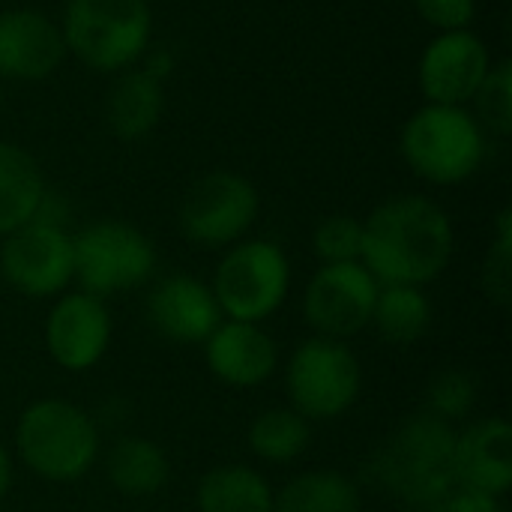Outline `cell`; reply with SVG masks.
Listing matches in <instances>:
<instances>
[{
  "label": "cell",
  "mask_w": 512,
  "mask_h": 512,
  "mask_svg": "<svg viewBox=\"0 0 512 512\" xmlns=\"http://www.w3.org/2000/svg\"><path fill=\"white\" fill-rule=\"evenodd\" d=\"M456 231L429 195H396L363 219L360 264L378 285H432L453 261Z\"/></svg>",
  "instance_id": "cell-1"
},
{
  "label": "cell",
  "mask_w": 512,
  "mask_h": 512,
  "mask_svg": "<svg viewBox=\"0 0 512 512\" xmlns=\"http://www.w3.org/2000/svg\"><path fill=\"white\" fill-rule=\"evenodd\" d=\"M456 426L432 417H408L369 459V477L411 512L432 510L456 489Z\"/></svg>",
  "instance_id": "cell-2"
},
{
  "label": "cell",
  "mask_w": 512,
  "mask_h": 512,
  "mask_svg": "<svg viewBox=\"0 0 512 512\" xmlns=\"http://www.w3.org/2000/svg\"><path fill=\"white\" fill-rule=\"evenodd\" d=\"M15 459L45 483H75L102 456V432L90 411L69 399H36L15 423Z\"/></svg>",
  "instance_id": "cell-3"
},
{
  "label": "cell",
  "mask_w": 512,
  "mask_h": 512,
  "mask_svg": "<svg viewBox=\"0 0 512 512\" xmlns=\"http://www.w3.org/2000/svg\"><path fill=\"white\" fill-rule=\"evenodd\" d=\"M405 165L432 186H459L471 180L489 153V135L465 105L417 108L399 138Z\"/></svg>",
  "instance_id": "cell-4"
},
{
  "label": "cell",
  "mask_w": 512,
  "mask_h": 512,
  "mask_svg": "<svg viewBox=\"0 0 512 512\" xmlns=\"http://www.w3.org/2000/svg\"><path fill=\"white\" fill-rule=\"evenodd\" d=\"M60 33L87 69L123 72L150 48L153 12L147 0H69Z\"/></svg>",
  "instance_id": "cell-5"
},
{
  "label": "cell",
  "mask_w": 512,
  "mask_h": 512,
  "mask_svg": "<svg viewBox=\"0 0 512 512\" xmlns=\"http://www.w3.org/2000/svg\"><path fill=\"white\" fill-rule=\"evenodd\" d=\"M210 291L222 309V318L264 324L291 294V261L279 243L243 237L225 249L213 270Z\"/></svg>",
  "instance_id": "cell-6"
},
{
  "label": "cell",
  "mask_w": 512,
  "mask_h": 512,
  "mask_svg": "<svg viewBox=\"0 0 512 512\" xmlns=\"http://www.w3.org/2000/svg\"><path fill=\"white\" fill-rule=\"evenodd\" d=\"M288 408L309 423L345 417L363 393V363L348 342L312 336L294 348L285 366Z\"/></svg>",
  "instance_id": "cell-7"
},
{
  "label": "cell",
  "mask_w": 512,
  "mask_h": 512,
  "mask_svg": "<svg viewBox=\"0 0 512 512\" xmlns=\"http://www.w3.org/2000/svg\"><path fill=\"white\" fill-rule=\"evenodd\" d=\"M72 246L78 291L99 300L135 291L156 273L153 240L141 228L120 219H102L81 228L72 234Z\"/></svg>",
  "instance_id": "cell-8"
},
{
  "label": "cell",
  "mask_w": 512,
  "mask_h": 512,
  "mask_svg": "<svg viewBox=\"0 0 512 512\" xmlns=\"http://www.w3.org/2000/svg\"><path fill=\"white\" fill-rule=\"evenodd\" d=\"M261 213L258 189L237 171H210L198 177L177 207L180 234L204 249L240 243Z\"/></svg>",
  "instance_id": "cell-9"
},
{
  "label": "cell",
  "mask_w": 512,
  "mask_h": 512,
  "mask_svg": "<svg viewBox=\"0 0 512 512\" xmlns=\"http://www.w3.org/2000/svg\"><path fill=\"white\" fill-rule=\"evenodd\" d=\"M0 276L21 297H60L75 282V246L66 225L33 219L0 243Z\"/></svg>",
  "instance_id": "cell-10"
},
{
  "label": "cell",
  "mask_w": 512,
  "mask_h": 512,
  "mask_svg": "<svg viewBox=\"0 0 512 512\" xmlns=\"http://www.w3.org/2000/svg\"><path fill=\"white\" fill-rule=\"evenodd\" d=\"M378 279L360 264H321L303 291V318L315 336L348 342L372 324Z\"/></svg>",
  "instance_id": "cell-11"
},
{
  "label": "cell",
  "mask_w": 512,
  "mask_h": 512,
  "mask_svg": "<svg viewBox=\"0 0 512 512\" xmlns=\"http://www.w3.org/2000/svg\"><path fill=\"white\" fill-rule=\"evenodd\" d=\"M111 333L114 321L105 300L84 291H63L45 315L42 342L57 369L81 375L102 363Z\"/></svg>",
  "instance_id": "cell-12"
},
{
  "label": "cell",
  "mask_w": 512,
  "mask_h": 512,
  "mask_svg": "<svg viewBox=\"0 0 512 512\" xmlns=\"http://www.w3.org/2000/svg\"><path fill=\"white\" fill-rule=\"evenodd\" d=\"M492 69L489 45L468 27L438 33L420 57V90L435 105H468Z\"/></svg>",
  "instance_id": "cell-13"
},
{
  "label": "cell",
  "mask_w": 512,
  "mask_h": 512,
  "mask_svg": "<svg viewBox=\"0 0 512 512\" xmlns=\"http://www.w3.org/2000/svg\"><path fill=\"white\" fill-rule=\"evenodd\" d=\"M150 327L174 345H204L207 336L222 324V309L207 282L174 273L153 285L147 297Z\"/></svg>",
  "instance_id": "cell-14"
},
{
  "label": "cell",
  "mask_w": 512,
  "mask_h": 512,
  "mask_svg": "<svg viewBox=\"0 0 512 512\" xmlns=\"http://www.w3.org/2000/svg\"><path fill=\"white\" fill-rule=\"evenodd\" d=\"M66 60V42L60 24L39 9H3L0 12V78L6 81H42Z\"/></svg>",
  "instance_id": "cell-15"
},
{
  "label": "cell",
  "mask_w": 512,
  "mask_h": 512,
  "mask_svg": "<svg viewBox=\"0 0 512 512\" xmlns=\"http://www.w3.org/2000/svg\"><path fill=\"white\" fill-rule=\"evenodd\" d=\"M204 360L210 375L225 387L252 390L276 375L279 345L264 324L222 318V324L204 342Z\"/></svg>",
  "instance_id": "cell-16"
},
{
  "label": "cell",
  "mask_w": 512,
  "mask_h": 512,
  "mask_svg": "<svg viewBox=\"0 0 512 512\" xmlns=\"http://www.w3.org/2000/svg\"><path fill=\"white\" fill-rule=\"evenodd\" d=\"M456 486L507 498L512 489V426L504 417H486L456 432Z\"/></svg>",
  "instance_id": "cell-17"
},
{
  "label": "cell",
  "mask_w": 512,
  "mask_h": 512,
  "mask_svg": "<svg viewBox=\"0 0 512 512\" xmlns=\"http://www.w3.org/2000/svg\"><path fill=\"white\" fill-rule=\"evenodd\" d=\"M105 477L123 498H153L171 480V459L156 441L144 435H123L105 453Z\"/></svg>",
  "instance_id": "cell-18"
},
{
  "label": "cell",
  "mask_w": 512,
  "mask_h": 512,
  "mask_svg": "<svg viewBox=\"0 0 512 512\" xmlns=\"http://www.w3.org/2000/svg\"><path fill=\"white\" fill-rule=\"evenodd\" d=\"M162 117V81L144 69H123L105 99V123L120 141H138Z\"/></svg>",
  "instance_id": "cell-19"
},
{
  "label": "cell",
  "mask_w": 512,
  "mask_h": 512,
  "mask_svg": "<svg viewBox=\"0 0 512 512\" xmlns=\"http://www.w3.org/2000/svg\"><path fill=\"white\" fill-rule=\"evenodd\" d=\"M45 192L39 162L24 147L0 141V240L36 219Z\"/></svg>",
  "instance_id": "cell-20"
},
{
  "label": "cell",
  "mask_w": 512,
  "mask_h": 512,
  "mask_svg": "<svg viewBox=\"0 0 512 512\" xmlns=\"http://www.w3.org/2000/svg\"><path fill=\"white\" fill-rule=\"evenodd\" d=\"M270 480L249 465H216L195 486L198 512H273Z\"/></svg>",
  "instance_id": "cell-21"
},
{
  "label": "cell",
  "mask_w": 512,
  "mask_h": 512,
  "mask_svg": "<svg viewBox=\"0 0 512 512\" xmlns=\"http://www.w3.org/2000/svg\"><path fill=\"white\" fill-rule=\"evenodd\" d=\"M273 512H363V489L342 471H303L276 492Z\"/></svg>",
  "instance_id": "cell-22"
},
{
  "label": "cell",
  "mask_w": 512,
  "mask_h": 512,
  "mask_svg": "<svg viewBox=\"0 0 512 512\" xmlns=\"http://www.w3.org/2000/svg\"><path fill=\"white\" fill-rule=\"evenodd\" d=\"M369 327L390 345H417L432 327V300L414 285H381Z\"/></svg>",
  "instance_id": "cell-23"
},
{
  "label": "cell",
  "mask_w": 512,
  "mask_h": 512,
  "mask_svg": "<svg viewBox=\"0 0 512 512\" xmlns=\"http://www.w3.org/2000/svg\"><path fill=\"white\" fill-rule=\"evenodd\" d=\"M246 441L258 462L291 465L309 450L312 423L303 420L294 408H267L252 420Z\"/></svg>",
  "instance_id": "cell-24"
},
{
  "label": "cell",
  "mask_w": 512,
  "mask_h": 512,
  "mask_svg": "<svg viewBox=\"0 0 512 512\" xmlns=\"http://www.w3.org/2000/svg\"><path fill=\"white\" fill-rule=\"evenodd\" d=\"M480 288L483 297L498 306L510 309L512 303V210L504 207L495 219V237L480 267Z\"/></svg>",
  "instance_id": "cell-25"
},
{
  "label": "cell",
  "mask_w": 512,
  "mask_h": 512,
  "mask_svg": "<svg viewBox=\"0 0 512 512\" xmlns=\"http://www.w3.org/2000/svg\"><path fill=\"white\" fill-rule=\"evenodd\" d=\"M474 108L471 111L477 117V123L483 126V132L507 138L512 132V63L501 60L492 63L489 75L483 78L480 90L474 93Z\"/></svg>",
  "instance_id": "cell-26"
},
{
  "label": "cell",
  "mask_w": 512,
  "mask_h": 512,
  "mask_svg": "<svg viewBox=\"0 0 512 512\" xmlns=\"http://www.w3.org/2000/svg\"><path fill=\"white\" fill-rule=\"evenodd\" d=\"M312 252L321 264L360 261L363 252V219L348 213H333L321 219L312 231Z\"/></svg>",
  "instance_id": "cell-27"
},
{
  "label": "cell",
  "mask_w": 512,
  "mask_h": 512,
  "mask_svg": "<svg viewBox=\"0 0 512 512\" xmlns=\"http://www.w3.org/2000/svg\"><path fill=\"white\" fill-rule=\"evenodd\" d=\"M474 405H477V384L462 369L438 372L426 390V414H432L450 426L471 417Z\"/></svg>",
  "instance_id": "cell-28"
},
{
  "label": "cell",
  "mask_w": 512,
  "mask_h": 512,
  "mask_svg": "<svg viewBox=\"0 0 512 512\" xmlns=\"http://www.w3.org/2000/svg\"><path fill=\"white\" fill-rule=\"evenodd\" d=\"M414 6L438 33L468 30L477 15V0H414Z\"/></svg>",
  "instance_id": "cell-29"
},
{
  "label": "cell",
  "mask_w": 512,
  "mask_h": 512,
  "mask_svg": "<svg viewBox=\"0 0 512 512\" xmlns=\"http://www.w3.org/2000/svg\"><path fill=\"white\" fill-rule=\"evenodd\" d=\"M423 512H507L504 510V498L489 495V492H477V489H465L456 486L441 504H435L432 510Z\"/></svg>",
  "instance_id": "cell-30"
},
{
  "label": "cell",
  "mask_w": 512,
  "mask_h": 512,
  "mask_svg": "<svg viewBox=\"0 0 512 512\" xmlns=\"http://www.w3.org/2000/svg\"><path fill=\"white\" fill-rule=\"evenodd\" d=\"M12 480H15V462H12V453L6 450V444L0 441V504L6 501V495L12 489Z\"/></svg>",
  "instance_id": "cell-31"
},
{
  "label": "cell",
  "mask_w": 512,
  "mask_h": 512,
  "mask_svg": "<svg viewBox=\"0 0 512 512\" xmlns=\"http://www.w3.org/2000/svg\"><path fill=\"white\" fill-rule=\"evenodd\" d=\"M171 63H174V57L168 54V51H153L150 54V60H147V66H144V72H150L156 81H165V75H168V69H171Z\"/></svg>",
  "instance_id": "cell-32"
},
{
  "label": "cell",
  "mask_w": 512,
  "mask_h": 512,
  "mask_svg": "<svg viewBox=\"0 0 512 512\" xmlns=\"http://www.w3.org/2000/svg\"><path fill=\"white\" fill-rule=\"evenodd\" d=\"M3 99H6V93H3V78H0V108H3Z\"/></svg>",
  "instance_id": "cell-33"
}]
</instances>
